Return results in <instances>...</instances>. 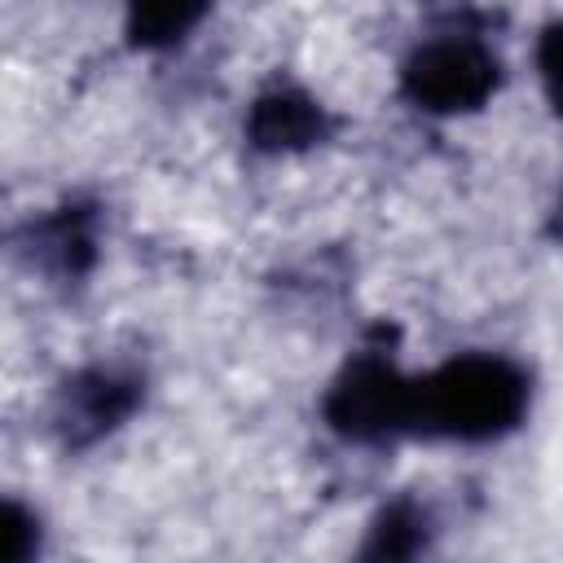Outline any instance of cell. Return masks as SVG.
<instances>
[{
	"label": "cell",
	"instance_id": "7",
	"mask_svg": "<svg viewBox=\"0 0 563 563\" xmlns=\"http://www.w3.org/2000/svg\"><path fill=\"white\" fill-rule=\"evenodd\" d=\"M35 255L57 273H79L92 260V220L84 211H57L35 229Z\"/></svg>",
	"mask_w": 563,
	"mask_h": 563
},
{
	"label": "cell",
	"instance_id": "2",
	"mask_svg": "<svg viewBox=\"0 0 563 563\" xmlns=\"http://www.w3.org/2000/svg\"><path fill=\"white\" fill-rule=\"evenodd\" d=\"M501 84V62L471 35H440L409 53L400 70L405 97L427 114L479 110Z\"/></svg>",
	"mask_w": 563,
	"mask_h": 563
},
{
	"label": "cell",
	"instance_id": "6",
	"mask_svg": "<svg viewBox=\"0 0 563 563\" xmlns=\"http://www.w3.org/2000/svg\"><path fill=\"white\" fill-rule=\"evenodd\" d=\"M211 0H128V40L136 48H172L202 18Z\"/></svg>",
	"mask_w": 563,
	"mask_h": 563
},
{
	"label": "cell",
	"instance_id": "4",
	"mask_svg": "<svg viewBox=\"0 0 563 563\" xmlns=\"http://www.w3.org/2000/svg\"><path fill=\"white\" fill-rule=\"evenodd\" d=\"M330 119L321 110V101H312L299 88H268L264 97H255L251 114H246V141L264 154H290V150H308L317 141H325Z\"/></svg>",
	"mask_w": 563,
	"mask_h": 563
},
{
	"label": "cell",
	"instance_id": "3",
	"mask_svg": "<svg viewBox=\"0 0 563 563\" xmlns=\"http://www.w3.org/2000/svg\"><path fill=\"white\" fill-rule=\"evenodd\" d=\"M325 422L343 440L361 444L400 435L413 427V378H405L391 365V356L361 352L325 391Z\"/></svg>",
	"mask_w": 563,
	"mask_h": 563
},
{
	"label": "cell",
	"instance_id": "8",
	"mask_svg": "<svg viewBox=\"0 0 563 563\" xmlns=\"http://www.w3.org/2000/svg\"><path fill=\"white\" fill-rule=\"evenodd\" d=\"M427 541V523L413 506H391L378 523H374V537L365 545V554L374 559H405V554H418Z\"/></svg>",
	"mask_w": 563,
	"mask_h": 563
},
{
	"label": "cell",
	"instance_id": "1",
	"mask_svg": "<svg viewBox=\"0 0 563 563\" xmlns=\"http://www.w3.org/2000/svg\"><path fill=\"white\" fill-rule=\"evenodd\" d=\"M528 409V374L493 352H466L413 378V427L418 435L484 444L519 427Z\"/></svg>",
	"mask_w": 563,
	"mask_h": 563
},
{
	"label": "cell",
	"instance_id": "9",
	"mask_svg": "<svg viewBox=\"0 0 563 563\" xmlns=\"http://www.w3.org/2000/svg\"><path fill=\"white\" fill-rule=\"evenodd\" d=\"M537 66H541V84H545V97H550L554 114L563 119V22H554V26L541 35V48H537Z\"/></svg>",
	"mask_w": 563,
	"mask_h": 563
},
{
	"label": "cell",
	"instance_id": "5",
	"mask_svg": "<svg viewBox=\"0 0 563 563\" xmlns=\"http://www.w3.org/2000/svg\"><path fill=\"white\" fill-rule=\"evenodd\" d=\"M136 405V383L114 374V369H92L84 378H75V387L66 391V435L75 440H92L101 431H110L114 422H123Z\"/></svg>",
	"mask_w": 563,
	"mask_h": 563
}]
</instances>
